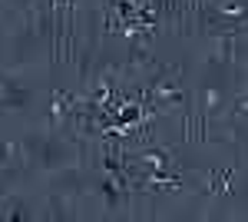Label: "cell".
Instances as JSON below:
<instances>
[{"mask_svg":"<svg viewBox=\"0 0 248 222\" xmlns=\"http://www.w3.org/2000/svg\"><path fill=\"white\" fill-rule=\"evenodd\" d=\"M136 116H139V110H136V106H129V110L123 113V123H133Z\"/></svg>","mask_w":248,"mask_h":222,"instance_id":"6da1fadb","label":"cell"}]
</instances>
